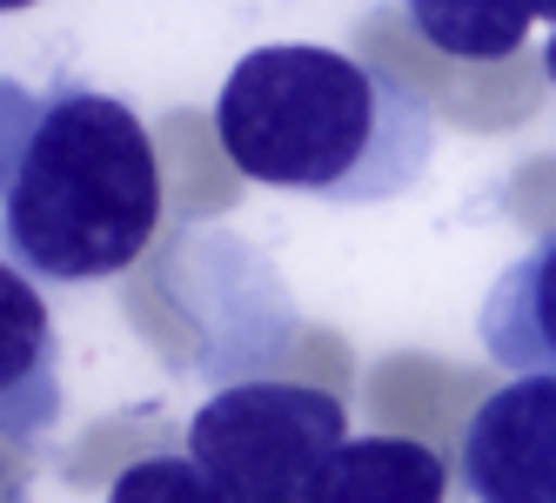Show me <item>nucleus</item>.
Instances as JSON below:
<instances>
[{
	"mask_svg": "<svg viewBox=\"0 0 556 503\" xmlns=\"http://www.w3.org/2000/svg\"><path fill=\"white\" fill-rule=\"evenodd\" d=\"M162 222V168L128 101L0 81V255L41 282H108Z\"/></svg>",
	"mask_w": 556,
	"mask_h": 503,
	"instance_id": "obj_1",
	"label": "nucleus"
},
{
	"mask_svg": "<svg viewBox=\"0 0 556 503\" xmlns=\"http://www.w3.org/2000/svg\"><path fill=\"white\" fill-rule=\"evenodd\" d=\"M215 135L228 162L262 188L389 202L429 168L435 114L389 67L308 41H275L228 67L215 95Z\"/></svg>",
	"mask_w": 556,
	"mask_h": 503,
	"instance_id": "obj_2",
	"label": "nucleus"
},
{
	"mask_svg": "<svg viewBox=\"0 0 556 503\" xmlns=\"http://www.w3.org/2000/svg\"><path fill=\"white\" fill-rule=\"evenodd\" d=\"M342 443L349 410L315 382H228L188 423V456L228 503H302Z\"/></svg>",
	"mask_w": 556,
	"mask_h": 503,
	"instance_id": "obj_3",
	"label": "nucleus"
},
{
	"mask_svg": "<svg viewBox=\"0 0 556 503\" xmlns=\"http://www.w3.org/2000/svg\"><path fill=\"white\" fill-rule=\"evenodd\" d=\"M456 470L476 503H556V376H516L476 403Z\"/></svg>",
	"mask_w": 556,
	"mask_h": 503,
	"instance_id": "obj_4",
	"label": "nucleus"
},
{
	"mask_svg": "<svg viewBox=\"0 0 556 503\" xmlns=\"http://www.w3.org/2000/svg\"><path fill=\"white\" fill-rule=\"evenodd\" d=\"M61 416V342L27 268L0 255V437L34 443Z\"/></svg>",
	"mask_w": 556,
	"mask_h": 503,
	"instance_id": "obj_5",
	"label": "nucleus"
},
{
	"mask_svg": "<svg viewBox=\"0 0 556 503\" xmlns=\"http://www.w3.org/2000/svg\"><path fill=\"white\" fill-rule=\"evenodd\" d=\"M483 350L516 376H556V228L509 262L483 302Z\"/></svg>",
	"mask_w": 556,
	"mask_h": 503,
	"instance_id": "obj_6",
	"label": "nucleus"
},
{
	"mask_svg": "<svg viewBox=\"0 0 556 503\" xmlns=\"http://www.w3.org/2000/svg\"><path fill=\"white\" fill-rule=\"evenodd\" d=\"M450 463L416 437H349L302 503H443Z\"/></svg>",
	"mask_w": 556,
	"mask_h": 503,
	"instance_id": "obj_7",
	"label": "nucleus"
},
{
	"mask_svg": "<svg viewBox=\"0 0 556 503\" xmlns=\"http://www.w3.org/2000/svg\"><path fill=\"white\" fill-rule=\"evenodd\" d=\"M416 34L435 54L456 61H496L516 54L536 21V0H403Z\"/></svg>",
	"mask_w": 556,
	"mask_h": 503,
	"instance_id": "obj_8",
	"label": "nucleus"
},
{
	"mask_svg": "<svg viewBox=\"0 0 556 503\" xmlns=\"http://www.w3.org/2000/svg\"><path fill=\"white\" fill-rule=\"evenodd\" d=\"M108 503H228V496L215 490V477L194 456H135L114 477Z\"/></svg>",
	"mask_w": 556,
	"mask_h": 503,
	"instance_id": "obj_9",
	"label": "nucleus"
},
{
	"mask_svg": "<svg viewBox=\"0 0 556 503\" xmlns=\"http://www.w3.org/2000/svg\"><path fill=\"white\" fill-rule=\"evenodd\" d=\"M21 8H41V0H0V14H21Z\"/></svg>",
	"mask_w": 556,
	"mask_h": 503,
	"instance_id": "obj_10",
	"label": "nucleus"
},
{
	"mask_svg": "<svg viewBox=\"0 0 556 503\" xmlns=\"http://www.w3.org/2000/svg\"><path fill=\"white\" fill-rule=\"evenodd\" d=\"M543 67H549V88H556V34H549V54H543Z\"/></svg>",
	"mask_w": 556,
	"mask_h": 503,
	"instance_id": "obj_11",
	"label": "nucleus"
},
{
	"mask_svg": "<svg viewBox=\"0 0 556 503\" xmlns=\"http://www.w3.org/2000/svg\"><path fill=\"white\" fill-rule=\"evenodd\" d=\"M536 14H543V21H556V0H536Z\"/></svg>",
	"mask_w": 556,
	"mask_h": 503,
	"instance_id": "obj_12",
	"label": "nucleus"
}]
</instances>
